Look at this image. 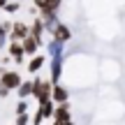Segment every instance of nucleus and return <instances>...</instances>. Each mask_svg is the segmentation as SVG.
<instances>
[{
	"mask_svg": "<svg viewBox=\"0 0 125 125\" xmlns=\"http://www.w3.org/2000/svg\"><path fill=\"white\" fill-rule=\"evenodd\" d=\"M51 100H53V102H65L67 100V90L62 88V86H58V83H53L51 86Z\"/></svg>",
	"mask_w": 125,
	"mask_h": 125,
	"instance_id": "8",
	"label": "nucleus"
},
{
	"mask_svg": "<svg viewBox=\"0 0 125 125\" xmlns=\"http://www.w3.org/2000/svg\"><path fill=\"white\" fill-rule=\"evenodd\" d=\"M16 90H19V97H28L32 93V81H21Z\"/></svg>",
	"mask_w": 125,
	"mask_h": 125,
	"instance_id": "11",
	"label": "nucleus"
},
{
	"mask_svg": "<svg viewBox=\"0 0 125 125\" xmlns=\"http://www.w3.org/2000/svg\"><path fill=\"white\" fill-rule=\"evenodd\" d=\"M53 118H56V121H53V125H62V123H70V107H67V104L62 102L60 107H58V109L53 111Z\"/></svg>",
	"mask_w": 125,
	"mask_h": 125,
	"instance_id": "5",
	"label": "nucleus"
},
{
	"mask_svg": "<svg viewBox=\"0 0 125 125\" xmlns=\"http://www.w3.org/2000/svg\"><path fill=\"white\" fill-rule=\"evenodd\" d=\"M14 125H28V116L26 114H16V123Z\"/></svg>",
	"mask_w": 125,
	"mask_h": 125,
	"instance_id": "14",
	"label": "nucleus"
},
{
	"mask_svg": "<svg viewBox=\"0 0 125 125\" xmlns=\"http://www.w3.org/2000/svg\"><path fill=\"white\" fill-rule=\"evenodd\" d=\"M5 12H7V14H14V12H19V2H9V0H7V5H5Z\"/></svg>",
	"mask_w": 125,
	"mask_h": 125,
	"instance_id": "12",
	"label": "nucleus"
},
{
	"mask_svg": "<svg viewBox=\"0 0 125 125\" xmlns=\"http://www.w3.org/2000/svg\"><path fill=\"white\" fill-rule=\"evenodd\" d=\"M26 35H30V28H28L26 23H21V21H14L12 28H9V40L12 42H21Z\"/></svg>",
	"mask_w": 125,
	"mask_h": 125,
	"instance_id": "3",
	"label": "nucleus"
},
{
	"mask_svg": "<svg viewBox=\"0 0 125 125\" xmlns=\"http://www.w3.org/2000/svg\"><path fill=\"white\" fill-rule=\"evenodd\" d=\"M21 81H23V79H21V74H19V72H9V70H5L2 74H0V83L7 86L9 90H16Z\"/></svg>",
	"mask_w": 125,
	"mask_h": 125,
	"instance_id": "2",
	"label": "nucleus"
},
{
	"mask_svg": "<svg viewBox=\"0 0 125 125\" xmlns=\"http://www.w3.org/2000/svg\"><path fill=\"white\" fill-rule=\"evenodd\" d=\"M42 65H44V56H32V60L28 62V72H30V74H35Z\"/></svg>",
	"mask_w": 125,
	"mask_h": 125,
	"instance_id": "10",
	"label": "nucleus"
},
{
	"mask_svg": "<svg viewBox=\"0 0 125 125\" xmlns=\"http://www.w3.org/2000/svg\"><path fill=\"white\" fill-rule=\"evenodd\" d=\"M51 30H53V40H56V42H60V44H65V42L70 40V30H67L65 23H56Z\"/></svg>",
	"mask_w": 125,
	"mask_h": 125,
	"instance_id": "6",
	"label": "nucleus"
},
{
	"mask_svg": "<svg viewBox=\"0 0 125 125\" xmlns=\"http://www.w3.org/2000/svg\"><path fill=\"white\" fill-rule=\"evenodd\" d=\"M42 42L37 40V37H32V35H26L21 40V46H23V53H28V56H35L37 53V46H40Z\"/></svg>",
	"mask_w": 125,
	"mask_h": 125,
	"instance_id": "4",
	"label": "nucleus"
},
{
	"mask_svg": "<svg viewBox=\"0 0 125 125\" xmlns=\"http://www.w3.org/2000/svg\"><path fill=\"white\" fill-rule=\"evenodd\" d=\"M30 95H32V97H37V102H40V104L49 102V100H51V83L35 79V81H32V93Z\"/></svg>",
	"mask_w": 125,
	"mask_h": 125,
	"instance_id": "1",
	"label": "nucleus"
},
{
	"mask_svg": "<svg viewBox=\"0 0 125 125\" xmlns=\"http://www.w3.org/2000/svg\"><path fill=\"white\" fill-rule=\"evenodd\" d=\"M23 46L21 42H9V58H12L14 62H23Z\"/></svg>",
	"mask_w": 125,
	"mask_h": 125,
	"instance_id": "7",
	"label": "nucleus"
},
{
	"mask_svg": "<svg viewBox=\"0 0 125 125\" xmlns=\"http://www.w3.org/2000/svg\"><path fill=\"white\" fill-rule=\"evenodd\" d=\"M5 5H7V0H0V9H2V7H5Z\"/></svg>",
	"mask_w": 125,
	"mask_h": 125,
	"instance_id": "15",
	"label": "nucleus"
},
{
	"mask_svg": "<svg viewBox=\"0 0 125 125\" xmlns=\"http://www.w3.org/2000/svg\"><path fill=\"white\" fill-rule=\"evenodd\" d=\"M26 111H28V102H26V100H21V102L16 104V114H26Z\"/></svg>",
	"mask_w": 125,
	"mask_h": 125,
	"instance_id": "13",
	"label": "nucleus"
},
{
	"mask_svg": "<svg viewBox=\"0 0 125 125\" xmlns=\"http://www.w3.org/2000/svg\"><path fill=\"white\" fill-rule=\"evenodd\" d=\"M42 32H44V21H42V19L32 21V26H30V35L37 37V40H42Z\"/></svg>",
	"mask_w": 125,
	"mask_h": 125,
	"instance_id": "9",
	"label": "nucleus"
}]
</instances>
